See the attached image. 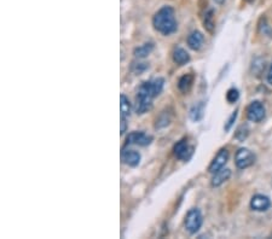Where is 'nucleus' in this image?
I'll return each instance as SVG.
<instances>
[{
	"label": "nucleus",
	"mask_w": 272,
	"mask_h": 239,
	"mask_svg": "<svg viewBox=\"0 0 272 239\" xmlns=\"http://www.w3.org/2000/svg\"><path fill=\"white\" fill-rule=\"evenodd\" d=\"M203 42H205V36H203V34L199 32V30H195L189 35V38H188V45H189V47L191 50H194V51H199V50L202 47Z\"/></svg>",
	"instance_id": "obj_11"
},
{
	"label": "nucleus",
	"mask_w": 272,
	"mask_h": 239,
	"mask_svg": "<svg viewBox=\"0 0 272 239\" xmlns=\"http://www.w3.org/2000/svg\"><path fill=\"white\" fill-rule=\"evenodd\" d=\"M193 154V149L189 147L188 141L183 139V140L178 141L174 147V155L179 160H188L190 155Z\"/></svg>",
	"instance_id": "obj_9"
},
{
	"label": "nucleus",
	"mask_w": 272,
	"mask_h": 239,
	"mask_svg": "<svg viewBox=\"0 0 272 239\" xmlns=\"http://www.w3.org/2000/svg\"><path fill=\"white\" fill-rule=\"evenodd\" d=\"M240 98V93H239V89L237 88H230L226 93V101L229 102V103H236L237 101H239Z\"/></svg>",
	"instance_id": "obj_19"
},
{
	"label": "nucleus",
	"mask_w": 272,
	"mask_h": 239,
	"mask_svg": "<svg viewBox=\"0 0 272 239\" xmlns=\"http://www.w3.org/2000/svg\"><path fill=\"white\" fill-rule=\"evenodd\" d=\"M271 206L270 198L264 195H255L250 201V208L255 212H266Z\"/></svg>",
	"instance_id": "obj_7"
},
{
	"label": "nucleus",
	"mask_w": 272,
	"mask_h": 239,
	"mask_svg": "<svg viewBox=\"0 0 272 239\" xmlns=\"http://www.w3.org/2000/svg\"><path fill=\"white\" fill-rule=\"evenodd\" d=\"M120 111H121V116L123 117L129 116V114H131V103H129L128 98L123 94L120 97Z\"/></svg>",
	"instance_id": "obj_17"
},
{
	"label": "nucleus",
	"mask_w": 272,
	"mask_h": 239,
	"mask_svg": "<svg viewBox=\"0 0 272 239\" xmlns=\"http://www.w3.org/2000/svg\"><path fill=\"white\" fill-rule=\"evenodd\" d=\"M173 61L179 65H184L190 61V56L184 49L177 47L174 50V52H173Z\"/></svg>",
	"instance_id": "obj_13"
},
{
	"label": "nucleus",
	"mask_w": 272,
	"mask_h": 239,
	"mask_svg": "<svg viewBox=\"0 0 272 239\" xmlns=\"http://www.w3.org/2000/svg\"><path fill=\"white\" fill-rule=\"evenodd\" d=\"M231 176V170L228 168H222L220 170H218L217 173H214L212 178V186L213 187H219V186L224 184L226 180Z\"/></svg>",
	"instance_id": "obj_12"
},
{
	"label": "nucleus",
	"mask_w": 272,
	"mask_h": 239,
	"mask_svg": "<svg viewBox=\"0 0 272 239\" xmlns=\"http://www.w3.org/2000/svg\"><path fill=\"white\" fill-rule=\"evenodd\" d=\"M163 79H155L153 81L144 82L139 88L137 94V103H135V111L137 114H144L149 111L153 107V99L159 95L162 91Z\"/></svg>",
	"instance_id": "obj_1"
},
{
	"label": "nucleus",
	"mask_w": 272,
	"mask_h": 239,
	"mask_svg": "<svg viewBox=\"0 0 272 239\" xmlns=\"http://www.w3.org/2000/svg\"><path fill=\"white\" fill-rule=\"evenodd\" d=\"M265 117V108L260 102H253L247 108V119L252 122H260Z\"/></svg>",
	"instance_id": "obj_5"
},
{
	"label": "nucleus",
	"mask_w": 272,
	"mask_h": 239,
	"mask_svg": "<svg viewBox=\"0 0 272 239\" xmlns=\"http://www.w3.org/2000/svg\"><path fill=\"white\" fill-rule=\"evenodd\" d=\"M153 24L155 29L162 35H169L177 30V21H175L174 10L171 6H163L154 15Z\"/></svg>",
	"instance_id": "obj_2"
},
{
	"label": "nucleus",
	"mask_w": 272,
	"mask_h": 239,
	"mask_svg": "<svg viewBox=\"0 0 272 239\" xmlns=\"http://www.w3.org/2000/svg\"><path fill=\"white\" fill-rule=\"evenodd\" d=\"M228 160H229V151L226 150V149H221L220 151L218 152L217 156L214 157V160L212 161V163L209 164V173L214 174L217 173L218 170L222 169L225 167V164L228 163Z\"/></svg>",
	"instance_id": "obj_6"
},
{
	"label": "nucleus",
	"mask_w": 272,
	"mask_h": 239,
	"mask_svg": "<svg viewBox=\"0 0 272 239\" xmlns=\"http://www.w3.org/2000/svg\"><path fill=\"white\" fill-rule=\"evenodd\" d=\"M202 214L199 209H191L185 216V228L190 234L196 233L202 226Z\"/></svg>",
	"instance_id": "obj_3"
},
{
	"label": "nucleus",
	"mask_w": 272,
	"mask_h": 239,
	"mask_svg": "<svg viewBox=\"0 0 272 239\" xmlns=\"http://www.w3.org/2000/svg\"><path fill=\"white\" fill-rule=\"evenodd\" d=\"M121 158L123 163H126L129 167H137L141 162V154L134 150H125L122 151Z\"/></svg>",
	"instance_id": "obj_10"
},
{
	"label": "nucleus",
	"mask_w": 272,
	"mask_h": 239,
	"mask_svg": "<svg viewBox=\"0 0 272 239\" xmlns=\"http://www.w3.org/2000/svg\"><path fill=\"white\" fill-rule=\"evenodd\" d=\"M193 82H194V76L191 75V74H187V75L182 76L180 80H179L178 88L183 93H187L190 89V87L193 86Z\"/></svg>",
	"instance_id": "obj_15"
},
{
	"label": "nucleus",
	"mask_w": 272,
	"mask_h": 239,
	"mask_svg": "<svg viewBox=\"0 0 272 239\" xmlns=\"http://www.w3.org/2000/svg\"><path fill=\"white\" fill-rule=\"evenodd\" d=\"M255 161V156L252 151L248 149H240L239 151L235 155V162H236L237 168L240 169H246L248 167L252 166Z\"/></svg>",
	"instance_id": "obj_4"
},
{
	"label": "nucleus",
	"mask_w": 272,
	"mask_h": 239,
	"mask_svg": "<svg viewBox=\"0 0 272 239\" xmlns=\"http://www.w3.org/2000/svg\"><path fill=\"white\" fill-rule=\"evenodd\" d=\"M153 138L150 135L145 134L144 132H133L127 136V144H134L139 147H147L149 145Z\"/></svg>",
	"instance_id": "obj_8"
},
{
	"label": "nucleus",
	"mask_w": 272,
	"mask_h": 239,
	"mask_svg": "<svg viewBox=\"0 0 272 239\" xmlns=\"http://www.w3.org/2000/svg\"><path fill=\"white\" fill-rule=\"evenodd\" d=\"M214 2H215V3H217V4H219V5H221V4H224V3H225V0H214Z\"/></svg>",
	"instance_id": "obj_23"
},
{
	"label": "nucleus",
	"mask_w": 272,
	"mask_h": 239,
	"mask_svg": "<svg viewBox=\"0 0 272 239\" xmlns=\"http://www.w3.org/2000/svg\"><path fill=\"white\" fill-rule=\"evenodd\" d=\"M236 117H237V111H235V113L233 114V116H231V117H230V120H229L228 126H226V129L230 128L231 125H233V123H234V120H236Z\"/></svg>",
	"instance_id": "obj_21"
},
{
	"label": "nucleus",
	"mask_w": 272,
	"mask_h": 239,
	"mask_svg": "<svg viewBox=\"0 0 272 239\" xmlns=\"http://www.w3.org/2000/svg\"><path fill=\"white\" fill-rule=\"evenodd\" d=\"M203 115V104L201 103L199 105H195V107L191 109L190 111V117L194 121H199Z\"/></svg>",
	"instance_id": "obj_18"
},
{
	"label": "nucleus",
	"mask_w": 272,
	"mask_h": 239,
	"mask_svg": "<svg viewBox=\"0 0 272 239\" xmlns=\"http://www.w3.org/2000/svg\"><path fill=\"white\" fill-rule=\"evenodd\" d=\"M153 49H154V43H151V42L144 43V45L139 46V47L134 50V56L138 58H144L150 55V52L153 51Z\"/></svg>",
	"instance_id": "obj_16"
},
{
	"label": "nucleus",
	"mask_w": 272,
	"mask_h": 239,
	"mask_svg": "<svg viewBox=\"0 0 272 239\" xmlns=\"http://www.w3.org/2000/svg\"><path fill=\"white\" fill-rule=\"evenodd\" d=\"M267 82L270 83V85H272V63H271L270 68H268V71H267Z\"/></svg>",
	"instance_id": "obj_22"
},
{
	"label": "nucleus",
	"mask_w": 272,
	"mask_h": 239,
	"mask_svg": "<svg viewBox=\"0 0 272 239\" xmlns=\"http://www.w3.org/2000/svg\"><path fill=\"white\" fill-rule=\"evenodd\" d=\"M126 129H127V123H126V117L121 116V134L126 132Z\"/></svg>",
	"instance_id": "obj_20"
},
{
	"label": "nucleus",
	"mask_w": 272,
	"mask_h": 239,
	"mask_svg": "<svg viewBox=\"0 0 272 239\" xmlns=\"http://www.w3.org/2000/svg\"><path fill=\"white\" fill-rule=\"evenodd\" d=\"M203 26H205L206 30L209 33H213L215 29V21H214V12L212 9H209L208 11H206L205 17H203Z\"/></svg>",
	"instance_id": "obj_14"
}]
</instances>
